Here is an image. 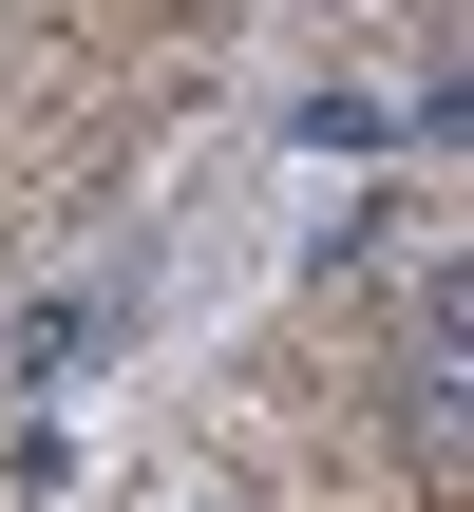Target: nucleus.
I'll list each match as a JSON object with an SVG mask.
<instances>
[{
  "instance_id": "nucleus-1",
  "label": "nucleus",
  "mask_w": 474,
  "mask_h": 512,
  "mask_svg": "<svg viewBox=\"0 0 474 512\" xmlns=\"http://www.w3.org/2000/svg\"><path fill=\"white\" fill-rule=\"evenodd\" d=\"M399 456H418V475L474 456V266H437V285L399 304Z\"/></svg>"
},
{
  "instance_id": "nucleus-2",
  "label": "nucleus",
  "mask_w": 474,
  "mask_h": 512,
  "mask_svg": "<svg viewBox=\"0 0 474 512\" xmlns=\"http://www.w3.org/2000/svg\"><path fill=\"white\" fill-rule=\"evenodd\" d=\"M114 323H133V285H76V304H38V323H19V380H76Z\"/></svg>"
},
{
  "instance_id": "nucleus-3",
  "label": "nucleus",
  "mask_w": 474,
  "mask_h": 512,
  "mask_svg": "<svg viewBox=\"0 0 474 512\" xmlns=\"http://www.w3.org/2000/svg\"><path fill=\"white\" fill-rule=\"evenodd\" d=\"M285 133H304V152H380V133H399V95H361V76H323V95H285Z\"/></svg>"
}]
</instances>
